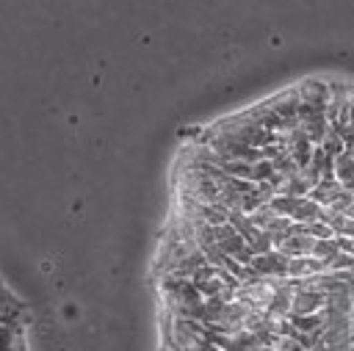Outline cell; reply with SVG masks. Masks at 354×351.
Instances as JSON below:
<instances>
[{"instance_id": "6da1fadb", "label": "cell", "mask_w": 354, "mask_h": 351, "mask_svg": "<svg viewBox=\"0 0 354 351\" xmlns=\"http://www.w3.org/2000/svg\"><path fill=\"white\" fill-rule=\"evenodd\" d=\"M0 304H17V301L11 298V293L3 287V282H0Z\"/></svg>"}]
</instances>
